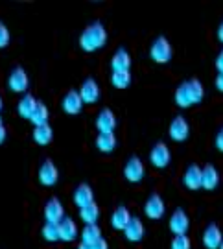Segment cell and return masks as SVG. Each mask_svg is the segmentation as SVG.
Instances as JSON below:
<instances>
[{"instance_id":"obj_18","label":"cell","mask_w":223,"mask_h":249,"mask_svg":"<svg viewBox=\"0 0 223 249\" xmlns=\"http://www.w3.org/2000/svg\"><path fill=\"white\" fill-rule=\"evenodd\" d=\"M131 213H129V209L124 207V205H120V207H116L115 211H113V216H111V225H113V229L116 231H124L125 227H127V223L131 222Z\"/></svg>"},{"instance_id":"obj_39","label":"cell","mask_w":223,"mask_h":249,"mask_svg":"<svg viewBox=\"0 0 223 249\" xmlns=\"http://www.w3.org/2000/svg\"><path fill=\"white\" fill-rule=\"evenodd\" d=\"M216 36H218V41L223 43V20L220 22V26H218V32H216Z\"/></svg>"},{"instance_id":"obj_12","label":"cell","mask_w":223,"mask_h":249,"mask_svg":"<svg viewBox=\"0 0 223 249\" xmlns=\"http://www.w3.org/2000/svg\"><path fill=\"white\" fill-rule=\"evenodd\" d=\"M78 92H80L83 104H90L92 106V104H96L100 100V87L94 78H87V80L83 81V85H81V89Z\"/></svg>"},{"instance_id":"obj_35","label":"cell","mask_w":223,"mask_h":249,"mask_svg":"<svg viewBox=\"0 0 223 249\" xmlns=\"http://www.w3.org/2000/svg\"><path fill=\"white\" fill-rule=\"evenodd\" d=\"M90 249H109V244H107V240L102 236L98 242H94V244L90 246Z\"/></svg>"},{"instance_id":"obj_25","label":"cell","mask_w":223,"mask_h":249,"mask_svg":"<svg viewBox=\"0 0 223 249\" xmlns=\"http://www.w3.org/2000/svg\"><path fill=\"white\" fill-rule=\"evenodd\" d=\"M37 106V100L32 96V94H24L22 98H20V102H18V115L22 116V118H26V120H30V116H32V113H34V109H35Z\"/></svg>"},{"instance_id":"obj_5","label":"cell","mask_w":223,"mask_h":249,"mask_svg":"<svg viewBox=\"0 0 223 249\" xmlns=\"http://www.w3.org/2000/svg\"><path fill=\"white\" fill-rule=\"evenodd\" d=\"M188 227H190V218L185 213V209L179 207L170 216V231L173 232L175 236H183V234H187Z\"/></svg>"},{"instance_id":"obj_40","label":"cell","mask_w":223,"mask_h":249,"mask_svg":"<svg viewBox=\"0 0 223 249\" xmlns=\"http://www.w3.org/2000/svg\"><path fill=\"white\" fill-rule=\"evenodd\" d=\"M78 249H90V246H87V244H83V242H81L80 246H78Z\"/></svg>"},{"instance_id":"obj_19","label":"cell","mask_w":223,"mask_h":249,"mask_svg":"<svg viewBox=\"0 0 223 249\" xmlns=\"http://www.w3.org/2000/svg\"><path fill=\"white\" fill-rule=\"evenodd\" d=\"M183 183L188 190H199L201 188V166H197L196 162L190 164L183 176Z\"/></svg>"},{"instance_id":"obj_16","label":"cell","mask_w":223,"mask_h":249,"mask_svg":"<svg viewBox=\"0 0 223 249\" xmlns=\"http://www.w3.org/2000/svg\"><path fill=\"white\" fill-rule=\"evenodd\" d=\"M72 201H74L76 207H80V209H83V207H87V205H90L94 201V190H92V187H90L89 183H81L80 187L74 190Z\"/></svg>"},{"instance_id":"obj_7","label":"cell","mask_w":223,"mask_h":249,"mask_svg":"<svg viewBox=\"0 0 223 249\" xmlns=\"http://www.w3.org/2000/svg\"><path fill=\"white\" fill-rule=\"evenodd\" d=\"M57 181H59V170L54 164V160L46 159L39 166V183L45 187H54Z\"/></svg>"},{"instance_id":"obj_3","label":"cell","mask_w":223,"mask_h":249,"mask_svg":"<svg viewBox=\"0 0 223 249\" xmlns=\"http://www.w3.org/2000/svg\"><path fill=\"white\" fill-rule=\"evenodd\" d=\"M166 213V203L157 192H153L152 196L146 199L144 203V214L150 218V220H161Z\"/></svg>"},{"instance_id":"obj_14","label":"cell","mask_w":223,"mask_h":249,"mask_svg":"<svg viewBox=\"0 0 223 249\" xmlns=\"http://www.w3.org/2000/svg\"><path fill=\"white\" fill-rule=\"evenodd\" d=\"M218 185H220V172L214 164L208 162L201 168V188L210 192V190H216Z\"/></svg>"},{"instance_id":"obj_15","label":"cell","mask_w":223,"mask_h":249,"mask_svg":"<svg viewBox=\"0 0 223 249\" xmlns=\"http://www.w3.org/2000/svg\"><path fill=\"white\" fill-rule=\"evenodd\" d=\"M61 106H63V111H65L67 115H80L81 107H83V100H81L80 92L76 89H70L65 94Z\"/></svg>"},{"instance_id":"obj_13","label":"cell","mask_w":223,"mask_h":249,"mask_svg":"<svg viewBox=\"0 0 223 249\" xmlns=\"http://www.w3.org/2000/svg\"><path fill=\"white\" fill-rule=\"evenodd\" d=\"M8 85L13 92H24V90L28 89V85H30L26 71L20 69V67H15V69L11 71V74H9Z\"/></svg>"},{"instance_id":"obj_6","label":"cell","mask_w":223,"mask_h":249,"mask_svg":"<svg viewBox=\"0 0 223 249\" xmlns=\"http://www.w3.org/2000/svg\"><path fill=\"white\" fill-rule=\"evenodd\" d=\"M168 133H170V139L172 141H175V142H183V141H187L188 135H190V125H188L187 118L185 116H175L173 120H172V124L168 127Z\"/></svg>"},{"instance_id":"obj_10","label":"cell","mask_w":223,"mask_h":249,"mask_svg":"<svg viewBox=\"0 0 223 249\" xmlns=\"http://www.w3.org/2000/svg\"><path fill=\"white\" fill-rule=\"evenodd\" d=\"M223 242L222 229L218 227V223H208L203 231V246L205 249H220Z\"/></svg>"},{"instance_id":"obj_22","label":"cell","mask_w":223,"mask_h":249,"mask_svg":"<svg viewBox=\"0 0 223 249\" xmlns=\"http://www.w3.org/2000/svg\"><path fill=\"white\" fill-rule=\"evenodd\" d=\"M54 139V131H52V125L50 124H41L35 125L34 129V141H35L39 146H48Z\"/></svg>"},{"instance_id":"obj_9","label":"cell","mask_w":223,"mask_h":249,"mask_svg":"<svg viewBox=\"0 0 223 249\" xmlns=\"http://www.w3.org/2000/svg\"><path fill=\"white\" fill-rule=\"evenodd\" d=\"M65 218V207L59 201V197H50L45 205V220L46 223H57Z\"/></svg>"},{"instance_id":"obj_24","label":"cell","mask_w":223,"mask_h":249,"mask_svg":"<svg viewBox=\"0 0 223 249\" xmlns=\"http://www.w3.org/2000/svg\"><path fill=\"white\" fill-rule=\"evenodd\" d=\"M80 218L85 222V225H94V223L98 222V218H100V207L92 201L90 205H87V207L80 209Z\"/></svg>"},{"instance_id":"obj_17","label":"cell","mask_w":223,"mask_h":249,"mask_svg":"<svg viewBox=\"0 0 223 249\" xmlns=\"http://www.w3.org/2000/svg\"><path fill=\"white\" fill-rule=\"evenodd\" d=\"M111 69H113V72H127L131 69V55H129V52L125 48H118L113 53Z\"/></svg>"},{"instance_id":"obj_41","label":"cell","mask_w":223,"mask_h":249,"mask_svg":"<svg viewBox=\"0 0 223 249\" xmlns=\"http://www.w3.org/2000/svg\"><path fill=\"white\" fill-rule=\"evenodd\" d=\"M0 111H2V98H0Z\"/></svg>"},{"instance_id":"obj_27","label":"cell","mask_w":223,"mask_h":249,"mask_svg":"<svg viewBox=\"0 0 223 249\" xmlns=\"http://www.w3.org/2000/svg\"><path fill=\"white\" fill-rule=\"evenodd\" d=\"M102 238V229L98 225H85L83 231H81V242L87 244V246H92L94 242H98Z\"/></svg>"},{"instance_id":"obj_33","label":"cell","mask_w":223,"mask_h":249,"mask_svg":"<svg viewBox=\"0 0 223 249\" xmlns=\"http://www.w3.org/2000/svg\"><path fill=\"white\" fill-rule=\"evenodd\" d=\"M9 45V30L6 28V24L0 22V48Z\"/></svg>"},{"instance_id":"obj_34","label":"cell","mask_w":223,"mask_h":249,"mask_svg":"<svg viewBox=\"0 0 223 249\" xmlns=\"http://www.w3.org/2000/svg\"><path fill=\"white\" fill-rule=\"evenodd\" d=\"M214 144H216V150L222 151L223 153V127L216 133V139H214Z\"/></svg>"},{"instance_id":"obj_28","label":"cell","mask_w":223,"mask_h":249,"mask_svg":"<svg viewBox=\"0 0 223 249\" xmlns=\"http://www.w3.org/2000/svg\"><path fill=\"white\" fill-rule=\"evenodd\" d=\"M48 116H50V113H48V107H46L43 102H37V106H35V109H34L32 116H30V120H32L35 125L48 124Z\"/></svg>"},{"instance_id":"obj_42","label":"cell","mask_w":223,"mask_h":249,"mask_svg":"<svg viewBox=\"0 0 223 249\" xmlns=\"http://www.w3.org/2000/svg\"><path fill=\"white\" fill-rule=\"evenodd\" d=\"M220 249H223V242H222V246H220Z\"/></svg>"},{"instance_id":"obj_36","label":"cell","mask_w":223,"mask_h":249,"mask_svg":"<svg viewBox=\"0 0 223 249\" xmlns=\"http://www.w3.org/2000/svg\"><path fill=\"white\" fill-rule=\"evenodd\" d=\"M216 69H218V74H223V50L216 57Z\"/></svg>"},{"instance_id":"obj_30","label":"cell","mask_w":223,"mask_h":249,"mask_svg":"<svg viewBox=\"0 0 223 249\" xmlns=\"http://www.w3.org/2000/svg\"><path fill=\"white\" fill-rule=\"evenodd\" d=\"M175 104L179 107H183V109H187V107H192V98H190V94H188V89H187V83L183 81L181 85L177 87L175 90Z\"/></svg>"},{"instance_id":"obj_20","label":"cell","mask_w":223,"mask_h":249,"mask_svg":"<svg viewBox=\"0 0 223 249\" xmlns=\"http://www.w3.org/2000/svg\"><path fill=\"white\" fill-rule=\"evenodd\" d=\"M57 227H59V240H65V242L76 240V236H78V225H76V222L72 218L65 216L61 222L57 223Z\"/></svg>"},{"instance_id":"obj_21","label":"cell","mask_w":223,"mask_h":249,"mask_svg":"<svg viewBox=\"0 0 223 249\" xmlns=\"http://www.w3.org/2000/svg\"><path fill=\"white\" fill-rule=\"evenodd\" d=\"M125 238L129 242H140L144 238V223L140 218H131V222L127 223L124 229Z\"/></svg>"},{"instance_id":"obj_23","label":"cell","mask_w":223,"mask_h":249,"mask_svg":"<svg viewBox=\"0 0 223 249\" xmlns=\"http://www.w3.org/2000/svg\"><path fill=\"white\" fill-rule=\"evenodd\" d=\"M187 89H188V94H190V98H192V104L196 106V104H201L203 102V96H205V89H203V83L197 80V78H192V80H187Z\"/></svg>"},{"instance_id":"obj_8","label":"cell","mask_w":223,"mask_h":249,"mask_svg":"<svg viewBox=\"0 0 223 249\" xmlns=\"http://www.w3.org/2000/svg\"><path fill=\"white\" fill-rule=\"evenodd\" d=\"M150 160L155 168H166L172 160V153L170 148L164 142H157L150 151Z\"/></svg>"},{"instance_id":"obj_4","label":"cell","mask_w":223,"mask_h":249,"mask_svg":"<svg viewBox=\"0 0 223 249\" xmlns=\"http://www.w3.org/2000/svg\"><path fill=\"white\" fill-rule=\"evenodd\" d=\"M144 174H146V170H144V162L140 160V157H137V155L129 157L124 166V178L129 183H140L144 179Z\"/></svg>"},{"instance_id":"obj_38","label":"cell","mask_w":223,"mask_h":249,"mask_svg":"<svg viewBox=\"0 0 223 249\" xmlns=\"http://www.w3.org/2000/svg\"><path fill=\"white\" fill-rule=\"evenodd\" d=\"M6 127H4V124H2V120H0V144L6 141Z\"/></svg>"},{"instance_id":"obj_26","label":"cell","mask_w":223,"mask_h":249,"mask_svg":"<svg viewBox=\"0 0 223 249\" xmlns=\"http://www.w3.org/2000/svg\"><path fill=\"white\" fill-rule=\"evenodd\" d=\"M96 148L102 153H111L116 148V137L115 133H100L96 139Z\"/></svg>"},{"instance_id":"obj_32","label":"cell","mask_w":223,"mask_h":249,"mask_svg":"<svg viewBox=\"0 0 223 249\" xmlns=\"http://www.w3.org/2000/svg\"><path fill=\"white\" fill-rule=\"evenodd\" d=\"M190 238H188L187 234H183V236H173V240H172V249H190Z\"/></svg>"},{"instance_id":"obj_1","label":"cell","mask_w":223,"mask_h":249,"mask_svg":"<svg viewBox=\"0 0 223 249\" xmlns=\"http://www.w3.org/2000/svg\"><path fill=\"white\" fill-rule=\"evenodd\" d=\"M107 43V30L103 28L102 22H92L81 32L80 36V46L85 52H96L100 48H103Z\"/></svg>"},{"instance_id":"obj_2","label":"cell","mask_w":223,"mask_h":249,"mask_svg":"<svg viewBox=\"0 0 223 249\" xmlns=\"http://www.w3.org/2000/svg\"><path fill=\"white\" fill-rule=\"evenodd\" d=\"M150 57L159 65H164L172 59V45L164 36L157 37L150 48Z\"/></svg>"},{"instance_id":"obj_29","label":"cell","mask_w":223,"mask_h":249,"mask_svg":"<svg viewBox=\"0 0 223 249\" xmlns=\"http://www.w3.org/2000/svg\"><path fill=\"white\" fill-rule=\"evenodd\" d=\"M111 83L115 89H127L131 85V71L127 72H113Z\"/></svg>"},{"instance_id":"obj_11","label":"cell","mask_w":223,"mask_h":249,"mask_svg":"<svg viewBox=\"0 0 223 249\" xmlns=\"http://www.w3.org/2000/svg\"><path fill=\"white\" fill-rule=\"evenodd\" d=\"M96 127H98L100 133H115L116 116L109 107H103L98 113V116H96Z\"/></svg>"},{"instance_id":"obj_31","label":"cell","mask_w":223,"mask_h":249,"mask_svg":"<svg viewBox=\"0 0 223 249\" xmlns=\"http://www.w3.org/2000/svg\"><path fill=\"white\" fill-rule=\"evenodd\" d=\"M43 238L48 242H57L59 240V227L55 223H45L43 225Z\"/></svg>"},{"instance_id":"obj_37","label":"cell","mask_w":223,"mask_h":249,"mask_svg":"<svg viewBox=\"0 0 223 249\" xmlns=\"http://www.w3.org/2000/svg\"><path fill=\"white\" fill-rule=\"evenodd\" d=\"M216 89L223 92V74H218V78H216Z\"/></svg>"}]
</instances>
